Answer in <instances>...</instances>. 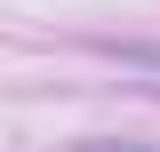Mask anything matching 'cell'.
Here are the masks:
<instances>
[{
    "label": "cell",
    "instance_id": "6da1fadb",
    "mask_svg": "<svg viewBox=\"0 0 160 152\" xmlns=\"http://www.w3.org/2000/svg\"><path fill=\"white\" fill-rule=\"evenodd\" d=\"M96 48H104L112 64H128V72H152V80H160V40L136 32V40H96Z\"/></svg>",
    "mask_w": 160,
    "mask_h": 152
},
{
    "label": "cell",
    "instance_id": "7a4b0ae2",
    "mask_svg": "<svg viewBox=\"0 0 160 152\" xmlns=\"http://www.w3.org/2000/svg\"><path fill=\"white\" fill-rule=\"evenodd\" d=\"M80 152H152V144H80Z\"/></svg>",
    "mask_w": 160,
    "mask_h": 152
}]
</instances>
